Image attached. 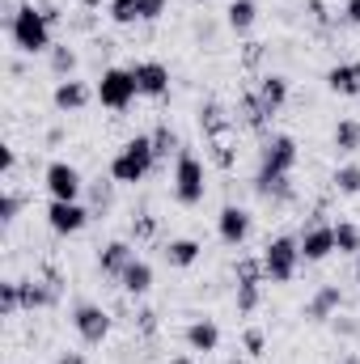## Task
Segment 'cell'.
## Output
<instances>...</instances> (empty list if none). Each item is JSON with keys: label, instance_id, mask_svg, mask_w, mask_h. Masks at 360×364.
Returning <instances> with one entry per match:
<instances>
[{"label": "cell", "instance_id": "1", "mask_svg": "<svg viewBox=\"0 0 360 364\" xmlns=\"http://www.w3.org/2000/svg\"><path fill=\"white\" fill-rule=\"evenodd\" d=\"M4 30H9V43L21 51V55H47L51 47H55V26L47 21V13H43V4H17L13 9V17L4 21Z\"/></svg>", "mask_w": 360, "mask_h": 364}, {"label": "cell", "instance_id": "2", "mask_svg": "<svg viewBox=\"0 0 360 364\" xmlns=\"http://www.w3.org/2000/svg\"><path fill=\"white\" fill-rule=\"evenodd\" d=\"M157 170V153H153V136H132L115 157H110V178L119 186H136Z\"/></svg>", "mask_w": 360, "mask_h": 364}, {"label": "cell", "instance_id": "3", "mask_svg": "<svg viewBox=\"0 0 360 364\" xmlns=\"http://www.w3.org/2000/svg\"><path fill=\"white\" fill-rule=\"evenodd\" d=\"M297 161H301L297 140H292V136H284V132H275V136H268V140H263V149H259V170H255V182L292 178Z\"/></svg>", "mask_w": 360, "mask_h": 364}, {"label": "cell", "instance_id": "4", "mask_svg": "<svg viewBox=\"0 0 360 364\" xmlns=\"http://www.w3.org/2000/svg\"><path fill=\"white\" fill-rule=\"evenodd\" d=\"M263 272H268V284H292L297 272H301V242L292 237V233H280V237H271L268 246H263Z\"/></svg>", "mask_w": 360, "mask_h": 364}, {"label": "cell", "instance_id": "5", "mask_svg": "<svg viewBox=\"0 0 360 364\" xmlns=\"http://www.w3.org/2000/svg\"><path fill=\"white\" fill-rule=\"evenodd\" d=\"M203 195H208V170H203V161L195 153L182 149L174 157V199L182 208H199Z\"/></svg>", "mask_w": 360, "mask_h": 364}, {"label": "cell", "instance_id": "6", "mask_svg": "<svg viewBox=\"0 0 360 364\" xmlns=\"http://www.w3.org/2000/svg\"><path fill=\"white\" fill-rule=\"evenodd\" d=\"M136 97H140V90H136L132 68H106V73H102V81H97V102H102L106 110L123 114Z\"/></svg>", "mask_w": 360, "mask_h": 364}, {"label": "cell", "instance_id": "7", "mask_svg": "<svg viewBox=\"0 0 360 364\" xmlns=\"http://www.w3.org/2000/svg\"><path fill=\"white\" fill-rule=\"evenodd\" d=\"M73 331L81 335L85 348H102L110 339V314L97 301H77L73 305Z\"/></svg>", "mask_w": 360, "mask_h": 364}, {"label": "cell", "instance_id": "8", "mask_svg": "<svg viewBox=\"0 0 360 364\" xmlns=\"http://www.w3.org/2000/svg\"><path fill=\"white\" fill-rule=\"evenodd\" d=\"M90 220H93V212H90V203H81V199H51L47 203V225L60 237H77Z\"/></svg>", "mask_w": 360, "mask_h": 364}, {"label": "cell", "instance_id": "9", "mask_svg": "<svg viewBox=\"0 0 360 364\" xmlns=\"http://www.w3.org/2000/svg\"><path fill=\"white\" fill-rule=\"evenodd\" d=\"M43 186H47L51 199H81L90 182H85V174H81L73 161H51V166L43 170Z\"/></svg>", "mask_w": 360, "mask_h": 364}, {"label": "cell", "instance_id": "10", "mask_svg": "<svg viewBox=\"0 0 360 364\" xmlns=\"http://www.w3.org/2000/svg\"><path fill=\"white\" fill-rule=\"evenodd\" d=\"M297 242H301V259L305 263H327L331 255H335V225H327V220H309L301 233H297Z\"/></svg>", "mask_w": 360, "mask_h": 364}, {"label": "cell", "instance_id": "11", "mask_svg": "<svg viewBox=\"0 0 360 364\" xmlns=\"http://www.w3.org/2000/svg\"><path fill=\"white\" fill-rule=\"evenodd\" d=\"M250 229H255V216H250L246 208H238V203H225V208H221V216H216V237H221L229 250H242L246 237H250Z\"/></svg>", "mask_w": 360, "mask_h": 364}, {"label": "cell", "instance_id": "12", "mask_svg": "<svg viewBox=\"0 0 360 364\" xmlns=\"http://www.w3.org/2000/svg\"><path fill=\"white\" fill-rule=\"evenodd\" d=\"M132 77H136L140 97H153V102L170 97V68H166L162 60H136V64H132Z\"/></svg>", "mask_w": 360, "mask_h": 364}, {"label": "cell", "instance_id": "13", "mask_svg": "<svg viewBox=\"0 0 360 364\" xmlns=\"http://www.w3.org/2000/svg\"><path fill=\"white\" fill-rule=\"evenodd\" d=\"M339 309H344V288H339V284H318L314 296L305 301L301 318H305V322H331Z\"/></svg>", "mask_w": 360, "mask_h": 364}, {"label": "cell", "instance_id": "14", "mask_svg": "<svg viewBox=\"0 0 360 364\" xmlns=\"http://www.w3.org/2000/svg\"><path fill=\"white\" fill-rule=\"evenodd\" d=\"M97 90H90L85 81H77V77H68V81H60L55 90H51V106L60 110V114H77V110H85Z\"/></svg>", "mask_w": 360, "mask_h": 364}, {"label": "cell", "instance_id": "15", "mask_svg": "<svg viewBox=\"0 0 360 364\" xmlns=\"http://www.w3.org/2000/svg\"><path fill=\"white\" fill-rule=\"evenodd\" d=\"M132 263H136V246L123 242V237H119V242H106V246L97 250V272L106 275V279H115V284H119V275L127 272Z\"/></svg>", "mask_w": 360, "mask_h": 364}, {"label": "cell", "instance_id": "16", "mask_svg": "<svg viewBox=\"0 0 360 364\" xmlns=\"http://www.w3.org/2000/svg\"><path fill=\"white\" fill-rule=\"evenodd\" d=\"M182 343H186V352H191V356H208V352H216V348H221V326H216L212 318H195V322H186Z\"/></svg>", "mask_w": 360, "mask_h": 364}, {"label": "cell", "instance_id": "17", "mask_svg": "<svg viewBox=\"0 0 360 364\" xmlns=\"http://www.w3.org/2000/svg\"><path fill=\"white\" fill-rule=\"evenodd\" d=\"M288 93H292V81L284 77V73H268L263 81H259V90H255V97H259V106H263V114L268 119H275L284 106H288Z\"/></svg>", "mask_w": 360, "mask_h": 364}, {"label": "cell", "instance_id": "18", "mask_svg": "<svg viewBox=\"0 0 360 364\" xmlns=\"http://www.w3.org/2000/svg\"><path fill=\"white\" fill-rule=\"evenodd\" d=\"M162 259H166V267L186 272V267H195V263L203 259V246H199L195 237H170V242L162 246Z\"/></svg>", "mask_w": 360, "mask_h": 364}, {"label": "cell", "instance_id": "19", "mask_svg": "<svg viewBox=\"0 0 360 364\" xmlns=\"http://www.w3.org/2000/svg\"><path fill=\"white\" fill-rule=\"evenodd\" d=\"M327 90L335 97H360V60H344L327 68Z\"/></svg>", "mask_w": 360, "mask_h": 364}, {"label": "cell", "instance_id": "20", "mask_svg": "<svg viewBox=\"0 0 360 364\" xmlns=\"http://www.w3.org/2000/svg\"><path fill=\"white\" fill-rule=\"evenodd\" d=\"M255 21H259V4H255V0H229V9H225V26H229L233 34H250Z\"/></svg>", "mask_w": 360, "mask_h": 364}, {"label": "cell", "instance_id": "21", "mask_svg": "<svg viewBox=\"0 0 360 364\" xmlns=\"http://www.w3.org/2000/svg\"><path fill=\"white\" fill-rule=\"evenodd\" d=\"M119 288H123L127 296H149V292H153V267H149L144 259H136L127 272L119 275Z\"/></svg>", "mask_w": 360, "mask_h": 364}, {"label": "cell", "instance_id": "22", "mask_svg": "<svg viewBox=\"0 0 360 364\" xmlns=\"http://www.w3.org/2000/svg\"><path fill=\"white\" fill-rule=\"evenodd\" d=\"M331 144H335V153H344V157L360 153V119H339L335 132H331Z\"/></svg>", "mask_w": 360, "mask_h": 364}, {"label": "cell", "instance_id": "23", "mask_svg": "<svg viewBox=\"0 0 360 364\" xmlns=\"http://www.w3.org/2000/svg\"><path fill=\"white\" fill-rule=\"evenodd\" d=\"M149 136H153V153H157V161H170V157H179L182 153V136L170 127V123H157Z\"/></svg>", "mask_w": 360, "mask_h": 364}, {"label": "cell", "instance_id": "24", "mask_svg": "<svg viewBox=\"0 0 360 364\" xmlns=\"http://www.w3.org/2000/svg\"><path fill=\"white\" fill-rule=\"evenodd\" d=\"M115 186H119L115 178H97V182L85 186V191H90V212L97 216V220L110 216V208H115Z\"/></svg>", "mask_w": 360, "mask_h": 364}, {"label": "cell", "instance_id": "25", "mask_svg": "<svg viewBox=\"0 0 360 364\" xmlns=\"http://www.w3.org/2000/svg\"><path fill=\"white\" fill-rule=\"evenodd\" d=\"M47 64H51V73H55L60 81H68V77L77 73V64H81V60H77L73 43H55V47L47 51Z\"/></svg>", "mask_w": 360, "mask_h": 364}, {"label": "cell", "instance_id": "26", "mask_svg": "<svg viewBox=\"0 0 360 364\" xmlns=\"http://www.w3.org/2000/svg\"><path fill=\"white\" fill-rule=\"evenodd\" d=\"M229 123H233V119L225 114V106H221V102H203V106H199V127H203L212 140H221V132H225Z\"/></svg>", "mask_w": 360, "mask_h": 364}, {"label": "cell", "instance_id": "27", "mask_svg": "<svg viewBox=\"0 0 360 364\" xmlns=\"http://www.w3.org/2000/svg\"><path fill=\"white\" fill-rule=\"evenodd\" d=\"M335 255L356 259L360 255V225H352V220H339L335 225Z\"/></svg>", "mask_w": 360, "mask_h": 364}, {"label": "cell", "instance_id": "28", "mask_svg": "<svg viewBox=\"0 0 360 364\" xmlns=\"http://www.w3.org/2000/svg\"><path fill=\"white\" fill-rule=\"evenodd\" d=\"M259 305H263V284H238V292H233V309H238L242 318H250Z\"/></svg>", "mask_w": 360, "mask_h": 364}, {"label": "cell", "instance_id": "29", "mask_svg": "<svg viewBox=\"0 0 360 364\" xmlns=\"http://www.w3.org/2000/svg\"><path fill=\"white\" fill-rule=\"evenodd\" d=\"M331 186H335L339 195H360V166L356 161H344V166L331 174Z\"/></svg>", "mask_w": 360, "mask_h": 364}, {"label": "cell", "instance_id": "30", "mask_svg": "<svg viewBox=\"0 0 360 364\" xmlns=\"http://www.w3.org/2000/svg\"><path fill=\"white\" fill-rule=\"evenodd\" d=\"M233 279H238V284H268L263 259H250V255H242V259L233 263Z\"/></svg>", "mask_w": 360, "mask_h": 364}, {"label": "cell", "instance_id": "31", "mask_svg": "<svg viewBox=\"0 0 360 364\" xmlns=\"http://www.w3.org/2000/svg\"><path fill=\"white\" fill-rule=\"evenodd\" d=\"M0 314H4V318L21 314V279H4V284H0Z\"/></svg>", "mask_w": 360, "mask_h": 364}, {"label": "cell", "instance_id": "32", "mask_svg": "<svg viewBox=\"0 0 360 364\" xmlns=\"http://www.w3.org/2000/svg\"><path fill=\"white\" fill-rule=\"evenodd\" d=\"M106 13L115 26H136L140 13H136V0H106Z\"/></svg>", "mask_w": 360, "mask_h": 364}, {"label": "cell", "instance_id": "33", "mask_svg": "<svg viewBox=\"0 0 360 364\" xmlns=\"http://www.w3.org/2000/svg\"><path fill=\"white\" fill-rule=\"evenodd\" d=\"M21 203H26V199L9 186V191L0 195V220H4V225H13V220H17V212H21Z\"/></svg>", "mask_w": 360, "mask_h": 364}, {"label": "cell", "instance_id": "34", "mask_svg": "<svg viewBox=\"0 0 360 364\" xmlns=\"http://www.w3.org/2000/svg\"><path fill=\"white\" fill-rule=\"evenodd\" d=\"M132 237H136V242L157 237V216H149V212H144V216H136V220H132Z\"/></svg>", "mask_w": 360, "mask_h": 364}, {"label": "cell", "instance_id": "35", "mask_svg": "<svg viewBox=\"0 0 360 364\" xmlns=\"http://www.w3.org/2000/svg\"><path fill=\"white\" fill-rule=\"evenodd\" d=\"M242 348H246V356H263V348H268V335H263L259 326H250V331L242 335Z\"/></svg>", "mask_w": 360, "mask_h": 364}, {"label": "cell", "instance_id": "36", "mask_svg": "<svg viewBox=\"0 0 360 364\" xmlns=\"http://www.w3.org/2000/svg\"><path fill=\"white\" fill-rule=\"evenodd\" d=\"M166 4L170 0H136V13H140V21H157V17H166Z\"/></svg>", "mask_w": 360, "mask_h": 364}, {"label": "cell", "instance_id": "37", "mask_svg": "<svg viewBox=\"0 0 360 364\" xmlns=\"http://www.w3.org/2000/svg\"><path fill=\"white\" fill-rule=\"evenodd\" d=\"M331 331H335V335H344V339H356L360 322H356V318H339V314H335V318H331Z\"/></svg>", "mask_w": 360, "mask_h": 364}, {"label": "cell", "instance_id": "38", "mask_svg": "<svg viewBox=\"0 0 360 364\" xmlns=\"http://www.w3.org/2000/svg\"><path fill=\"white\" fill-rule=\"evenodd\" d=\"M0 170H4V174H13V170H17V153H13L9 144L0 149Z\"/></svg>", "mask_w": 360, "mask_h": 364}, {"label": "cell", "instance_id": "39", "mask_svg": "<svg viewBox=\"0 0 360 364\" xmlns=\"http://www.w3.org/2000/svg\"><path fill=\"white\" fill-rule=\"evenodd\" d=\"M344 21L348 26H360V0H344Z\"/></svg>", "mask_w": 360, "mask_h": 364}, {"label": "cell", "instance_id": "40", "mask_svg": "<svg viewBox=\"0 0 360 364\" xmlns=\"http://www.w3.org/2000/svg\"><path fill=\"white\" fill-rule=\"evenodd\" d=\"M55 364H85L81 352H55Z\"/></svg>", "mask_w": 360, "mask_h": 364}, {"label": "cell", "instance_id": "41", "mask_svg": "<svg viewBox=\"0 0 360 364\" xmlns=\"http://www.w3.org/2000/svg\"><path fill=\"white\" fill-rule=\"evenodd\" d=\"M153 326H157V314H153V309H144V314H140V331H153Z\"/></svg>", "mask_w": 360, "mask_h": 364}, {"label": "cell", "instance_id": "42", "mask_svg": "<svg viewBox=\"0 0 360 364\" xmlns=\"http://www.w3.org/2000/svg\"><path fill=\"white\" fill-rule=\"evenodd\" d=\"M170 364H195V356H191V352H182V356H174Z\"/></svg>", "mask_w": 360, "mask_h": 364}, {"label": "cell", "instance_id": "43", "mask_svg": "<svg viewBox=\"0 0 360 364\" xmlns=\"http://www.w3.org/2000/svg\"><path fill=\"white\" fill-rule=\"evenodd\" d=\"M81 9H102V0H81Z\"/></svg>", "mask_w": 360, "mask_h": 364}, {"label": "cell", "instance_id": "44", "mask_svg": "<svg viewBox=\"0 0 360 364\" xmlns=\"http://www.w3.org/2000/svg\"><path fill=\"white\" fill-rule=\"evenodd\" d=\"M335 364H360L356 356H344V360H335Z\"/></svg>", "mask_w": 360, "mask_h": 364}, {"label": "cell", "instance_id": "45", "mask_svg": "<svg viewBox=\"0 0 360 364\" xmlns=\"http://www.w3.org/2000/svg\"><path fill=\"white\" fill-rule=\"evenodd\" d=\"M221 364H246V360H238V356H229V360H221Z\"/></svg>", "mask_w": 360, "mask_h": 364}, {"label": "cell", "instance_id": "46", "mask_svg": "<svg viewBox=\"0 0 360 364\" xmlns=\"http://www.w3.org/2000/svg\"><path fill=\"white\" fill-rule=\"evenodd\" d=\"M356 284H360V255H356Z\"/></svg>", "mask_w": 360, "mask_h": 364}]
</instances>
